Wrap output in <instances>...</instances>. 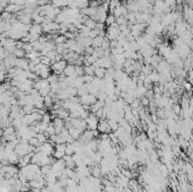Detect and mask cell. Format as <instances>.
<instances>
[{
	"label": "cell",
	"mask_w": 193,
	"mask_h": 192,
	"mask_svg": "<svg viewBox=\"0 0 193 192\" xmlns=\"http://www.w3.org/2000/svg\"><path fill=\"white\" fill-rule=\"evenodd\" d=\"M40 60H41V63H42V65H44V66H46V67H51V65H52L51 60L46 56H41Z\"/></svg>",
	"instance_id": "obj_28"
},
{
	"label": "cell",
	"mask_w": 193,
	"mask_h": 192,
	"mask_svg": "<svg viewBox=\"0 0 193 192\" xmlns=\"http://www.w3.org/2000/svg\"><path fill=\"white\" fill-rule=\"evenodd\" d=\"M54 113H56V116L60 118V119L65 120V121L69 118V112L67 111L66 109H63V107H60V109H58V110H54Z\"/></svg>",
	"instance_id": "obj_7"
},
{
	"label": "cell",
	"mask_w": 193,
	"mask_h": 192,
	"mask_svg": "<svg viewBox=\"0 0 193 192\" xmlns=\"http://www.w3.org/2000/svg\"><path fill=\"white\" fill-rule=\"evenodd\" d=\"M65 155H66V144H59V145H56L52 156L54 157L56 159H61V158H63Z\"/></svg>",
	"instance_id": "obj_2"
},
{
	"label": "cell",
	"mask_w": 193,
	"mask_h": 192,
	"mask_svg": "<svg viewBox=\"0 0 193 192\" xmlns=\"http://www.w3.org/2000/svg\"><path fill=\"white\" fill-rule=\"evenodd\" d=\"M66 41H67V39H66V36L65 35H62V34H59V35L56 36V39L53 40V42H54V44H65L66 43Z\"/></svg>",
	"instance_id": "obj_25"
},
{
	"label": "cell",
	"mask_w": 193,
	"mask_h": 192,
	"mask_svg": "<svg viewBox=\"0 0 193 192\" xmlns=\"http://www.w3.org/2000/svg\"><path fill=\"white\" fill-rule=\"evenodd\" d=\"M155 70L154 68H152L150 65H146V63H143L141 66V74H143L145 76H148V75H150L152 71Z\"/></svg>",
	"instance_id": "obj_13"
},
{
	"label": "cell",
	"mask_w": 193,
	"mask_h": 192,
	"mask_svg": "<svg viewBox=\"0 0 193 192\" xmlns=\"http://www.w3.org/2000/svg\"><path fill=\"white\" fill-rule=\"evenodd\" d=\"M82 77V80H84V83H86V84H91V80H93V78H94V76H89V75H84Z\"/></svg>",
	"instance_id": "obj_37"
},
{
	"label": "cell",
	"mask_w": 193,
	"mask_h": 192,
	"mask_svg": "<svg viewBox=\"0 0 193 192\" xmlns=\"http://www.w3.org/2000/svg\"><path fill=\"white\" fill-rule=\"evenodd\" d=\"M103 40H104V37H102V36L97 35L96 37H94V39H93V42H91V46H94V48H101L102 43H103Z\"/></svg>",
	"instance_id": "obj_15"
},
{
	"label": "cell",
	"mask_w": 193,
	"mask_h": 192,
	"mask_svg": "<svg viewBox=\"0 0 193 192\" xmlns=\"http://www.w3.org/2000/svg\"><path fill=\"white\" fill-rule=\"evenodd\" d=\"M84 25L86 26L87 28H89V30H94L95 26H96V22L94 19H91V18H88V19L84 23Z\"/></svg>",
	"instance_id": "obj_26"
},
{
	"label": "cell",
	"mask_w": 193,
	"mask_h": 192,
	"mask_svg": "<svg viewBox=\"0 0 193 192\" xmlns=\"http://www.w3.org/2000/svg\"><path fill=\"white\" fill-rule=\"evenodd\" d=\"M51 4L50 0H37V7H41V6H45Z\"/></svg>",
	"instance_id": "obj_40"
},
{
	"label": "cell",
	"mask_w": 193,
	"mask_h": 192,
	"mask_svg": "<svg viewBox=\"0 0 193 192\" xmlns=\"http://www.w3.org/2000/svg\"><path fill=\"white\" fill-rule=\"evenodd\" d=\"M23 50L25 51V53H30V51H33L32 44H30V43H24V46H23Z\"/></svg>",
	"instance_id": "obj_36"
},
{
	"label": "cell",
	"mask_w": 193,
	"mask_h": 192,
	"mask_svg": "<svg viewBox=\"0 0 193 192\" xmlns=\"http://www.w3.org/2000/svg\"><path fill=\"white\" fill-rule=\"evenodd\" d=\"M101 140H103V141H105V140H110V138H108V133H101Z\"/></svg>",
	"instance_id": "obj_41"
},
{
	"label": "cell",
	"mask_w": 193,
	"mask_h": 192,
	"mask_svg": "<svg viewBox=\"0 0 193 192\" xmlns=\"http://www.w3.org/2000/svg\"><path fill=\"white\" fill-rule=\"evenodd\" d=\"M95 30H97L98 32H101V31H105V24H104V23H99V22H97L96 26H95Z\"/></svg>",
	"instance_id": "obj_38"
},
{
	"label": "cell",
	"mask_w": 193,
	"mask_h": 192,
	"mask_svg": "<svg viewBox=\"0 0 193 192\" xmlns=\"http://www.w3.org/2000/svg\"><path fill=\"white\" fill-rule=\"evenodd\" d=\"M51 167H52L51 173H53V174L56 172H62L66 168V163H65V161L62 158L61 159H56V162L51 165Z\"/></svg>",
	"instance_id": "obj_4"
},
{
	"label": "cell",
	"mask_w": 193,
	"mask_h": 192,
	"mask_svg": "<svg viewBox=\"0 0 193 192\" xmlns=\"http://www.w3.org/2000/svg\"><path fill=\"white\" fill-rule=\"evenodd\" d=\"M75 72L77 77L84 76V67L82 66H75Z\"/></svg>",
	"instance_id": "obj_31"
},
{
	"label": "cell",
	"mask_w": 193,
	"mask_h": 192,
	"mask_svg": "<svg viewBox=\"0 0 193 192\" xmlns=\"http://www.w3.org/2000/svg\"><path fill=\"white\" fill-rule=\"evenodd\" d=\"M28 65H30V61L27 60L26 58H22V59H17L16 60V66L19 69L23 70H28Z\"/></svg>",
	"instance_id": "obj_5"
},
{
	"label": "cell",
	"mask_w": 193,
	"mask_h": 192,
	"mask_svg": "<svg viewBox=\"0 0 193 192\" xmlns=\"http://www.w3.org/2000/svg\"><path fill=\"white\" fill-rule=\"evenodd\" d=\"M28 34H37V35L43 34V32H42V25L41 24H34V23L30 24Z\"/></svg>",
	"instance_id": "obj_6"
},
{
	"label": "cell",
	"mask_w": 193,
	"mask_h": 192,
	"mask_svg": "<svg viewBox=\"0 0 193 192\" xmlns=\"http://www.w3.org/2000/svg\"><path fill=\"white\" fill-rule=\"evenodd\" d=\"M139 102H140V105L143 106V107H148V105H149V100H148L146 96H142V97H140L139 98Z\"/></svg>",
	"instance_id": "obj_33"
},
{
	"label": "cell",
	"mask_w": 193,
	"mask_h": 192,
	"mask_svg": "<svg viewBox=\"0 0 193 192\" xmlns=\"http://www.w3.org/2000/svg\"><path fill=\"white\" fill-rule=\"evenodd\" d=\"M43 104H44V107L46 110H51L52 109V105H53V100L50 95L44 96L43 97Z\"/></svg>",
	"instance_id": "obj_12"
},
{
	"label": "cell",
	"mask_w": 193,
	"mask_h": 192,
	"mask_svg": "<svg viewBox=\"0 0 193 192\" xmlns=\"http://www.w3.org/2000/svg\"><path fill=\"white\" fill-rule=\"evenodd\" d=\"M16 133V129L13 126H8L4 128V131H2V135L5 136H10V135H15Z\"/></svg>",
	"instance_id": "obj_16"
},
{
	"label": "cell",
	"mask_w": 193,
	"mask_h": 192,
	"mask_svg": "<svg viewBox=\"0 0 193 192\" xmlns=\"http://www.w3.org/2000/svg\"><path fill=\"white\" fill-rule=\"evenodd\" d=\"M63 75L66 77H77L76 72H75V66L67 65V67L63 69Z\"/></svg>",
	"instance_id": "obj_10"
},
{
	"label": "cell",
	"mask_w": 193,
	"mask_h": 192,
	"mask_svg": "<svg viewBox=\"0 0 193 192\" xmlns=\"http://www.w3.org/2000/svg\"><path fill=\"white\" fill-rule=\"evenodd\" d=\"M76 153V148L72 144H66V155H70L72 156Z\"/></svg>",
	"instance_id": "obj_20"
},
{
	"label": "cell",
	"mask_w": 193,
	"mask_h": 192,
	"mask_svg": "<svg viewBox=\"0 0 193 192\" xmlns=\"http://www.w3.org/2000/svg\"><path fill=\"white\" fill-rule=\"evenodd\" d=\"M145 96L147 97L149 101H151L152 98H154V92H152V89H147V91H146V94H145Z\"/></svg>",
	"instance_id": "obj_39"
},
{
	"label": "cell",
	"mask_w": 193,
	"mask_h": 192,
	"mask_svg": "<svg viewBox=\"0 0 193 192\" xmlns=\"http://www.w3.org/2000/svg\"><path fill=\"white\" fill-rule=\"evenodd\" d=\"M13 56L15 57L16 59H22V58H25L26 53L23 49H15L13 52Z\"/></svg>",
	"instance_id": "obj_17"
},
{
	"label": "cell",
	"mask_w": 193,
	"mask_h": 192,
	"mask_svg": "<svg viewBox=\"0 0 193 192\" xmlns=\"http://www.w3.org/2000/svg\"><path fill=\"white\" fill-rule=\"evenodd\" d=\"M148 77H149V79L151 80L152 84H158V83H159V74H158L156 70L152 71L150 75H148Z\"/></svg>",
	"instance_id": "obj_18"
},
{
	"label": "cell",
	"mask_w": 193,
	"mask_h": 192,
	"mask_svg": "<svg viewBox=\"0 0 193 192\" xmlns=\"http://www.w3.org/2000/svg\"><path fill=\"white\" fill-rule=\"evenodd\" d=\"M22 110H23V112L25 114H30V113L35 112V107H34V105H32V104H26V105L22 106Z\"/></svg>",
	"instance_id": "obj_19"
},
{
	"label": "cell",
	"mask_w": 193,
	"mask_h": 192,
	"mask_svg": "<svg viewBox=\"0 0 193 192\" xmlns=\"http://www.w3.org/2000/svg\"><path fill=\"white\" fill-rule=\"evenodd\" d=\"M68 132H69V135H70V137L73 139V140H78L79 137L81 136V133H82V131H80L79 129L73 128V127H70V128L68 129Z\"/></svg>",
	"instance_id": "obj_8"
},
{
	"label": "cell",
	"mask_w": 193,
	"mask_h": 192,
	"mask_svg": "<svg viewBox=\"0 0 193 192\" xmlns=\"http://www.w3.org/2000/svg\"><path fill=\"white\" fill-rule=\"evenodd\" d=\"M84 67V75H89V76H94V69L95 67L91 65V66H82Z\"/></svg>",
	"instance_id": "obj_21"
},
{
	"label": "cell",
	"mask_w": 193,
	"mask_h": 192,
	"mask_svg": "<svg viewBox=\"0 0 193 192\" xmlns=\"http://www.w3.org/2000/svg\"><path fill=\"white\" fill-rule=\"evenodd\" d=\"M30 192H41V189L40 188H30Z\"/></svg>",
	"instance_id": "obj_43"
},
{
	"label": "cell",
	"mask_w": 193,
	"mask_h": 192,
	"mask_svg": "<svg viewBox=\"0 0 193 192\" xmlns=\"http://www.w3.org/2000/svg\"><path fill=\"white\" fill-rule=\"evenodd\" d=\"M107 123H108V127H110V129L112 130V132H114L117 128H119V123H117V121H115V120L107 119Z\"/></svg>",
	"instance_id": "obj_22"
},
{
	"label": "cell",
	"mask_w": 193,
	"mask_h": 192,
	"mask_svg": "<svg viewBox=\"0 0 193 192\" xmlns=\"http://www.w3.org/2000/svg\"><path fill=\"white\" fill-rule=\"evenodd\" d=\"M113 23H115V17L112 15V14L107 15L106 19H105V23H104V24H105V26H107V27H108V26L112 25Z\"/></svg>",
	"instance_id": "obj_29"
},
{
	"label": "cell",
	"mask_w": 193,
	"mask_h": 192,
	"mask_svg": "<svg viewBox=\"0 0 193 192\" xmlns=\"http://www.w3.org/2000/svg\"><path fill=\"white\" fill-rule=\"evenodd\" d=\"M98 121H99V119H98L94 113L89 112L88 116L85 119V122H86V124H87V129H88V130H96Z\"/></svg>",
	"instance_id": "obj_1"
},
{
	"label": "cell",
	"mask_w": 193,
	"mask_h": 192,
	"mask_svg": "<svg viewBox=\"0 0 193 192\" xmlns=\"http://www.w3.org/2000/svg\"><path fill=\"white\" fill-rule=\"evenodd\" d=\"M11 18H13V15L9 14V13H7V11L0 13V20H2V22H9Z\"/></svg>",
	"instance_id": "obj_24"
},
{
	"label": "cell",
	"mask_w": 193,
	"mask_h": 192,
	"mask_svg": "<svg viewBox=\"0 0 193 192\" xmlns=\"http://www.w3.org/2000/svg\"><path fill=\"white\" fill-rule=\"evenodd\" d=\"M105 71L106 69L103 68V67H97L94 69V77H96L98 79H103L104 76H105Z\"/></svg>",
	"instance_id": "obj_11"
},
{
	"label": "cell",
	"mask_w": 193,
	"mask_h": 192,
	"mask_svg": "<svg viewBox=\"0 0 193 192\" xmlns=\"http://www.w3.org/2000/svg\"><path fill=\"white\" fill-rule=\"evenodd\" d=\"M23 46H24V43L22 41H16V49H23Z\"/></svg>",
	"instance_id": "obj_42"
},
{
	"label": "cell",
	"mask_w": 193,
	"mask_h": 192,
	"mask_svg": "<svg viewBox=\"0 0 193 192\" xmlns=\"http://www.w3.org/2000/svg\"><path fill=\"white\" fill-rule=\"evenodd\" d=\"M181 111H182V109H181V106H180V104H174V105L172 106V112L174 113V114H176V115H180L181 114Z\"/></svg>",
	"instance_id": "obj_32"
},
{
	"label": "cell",
	"mask_w": 193,
	"mask_h": 192,
	"mask_svg": "<svg viewBox=\"0 0 193 192\" xmlns=\"http://www.w3.org/2000/svg\"><path fill=\"white\" fill-rule=\"evenodd\" d=\"M41 121L44 122V123H50L51 121H52V119H51V115L46 112L45 114H43L42 115V119H41Z\"/></svg>",
	"instance_id": "obj_35"
},
{
	"label": "cell",
	"mask_w": 193,
	"mask_h": 192,
	"mask_svg": "<svg viewBox=\"0 0 193 192\" xmlns=\"http://www.w3.org/2000/svg\"><path fill=\"white\" fill-rule=\"evenodd\" d=\"M33 155V153H30V154H27V155H24V156L19 157V162H18V165L20 167H24L26 165H28L30 163V157Z\"/></svg>",
	"instance_id": "obj_9"
},
{
	"label": "cell",
	"mask_w": 193,
	"mask_h": 192,
	"mask_svg": "<svg viewBox=\"0 0 193 192\" xmlns=\"http://www.w3.org/2000/svg\"><path fill=\"white\" fill-rule=\"evenodd\" d=\"M51 170H52L51 165H44V166L40 167V171H41V173H42V175H43V176H45V175H48V174H50Z\"/></svg>",
	"instance_id": "obj_27"
},
{
	"label": "cell",
	"mask_w": 193,
	"mask_h": 192,
	"mask_svg": "<svg viewBox=\"0 0 193 192\" xmlns=\"http://www.w3.org/2000/svg\"><path fill=\"white\" fill-rule=\"evenodd\" d=\"M42 156H43L42 153H33V155L30 157V163L32 164H39Z\"/></svg>",
	"instance_id": "obj_14"
},
{
	"label": "cell",
	"mask_w": 193,
	"mask_h": 192,
	"mask_svg": "<svg viewBox=\"0 0 193 192\" xmlns=\"http://www.w3.org/2000/svg\"><path fill=\"white\" fill-rule=\"evenodd\" d=\"M36 139L41 142V144H43V142H46L48 141V139H49V137L46 136L44 132H39V133H36Z\"/></svg>",
	"instance_id": "obj_23"
},
{
	"label": "cell",
	"mask_w": 193,
	"mask_h": 192,
	"mask_svg": "<svg viewBox=\"0 0 193 192\" xmlns=\"http://www.w3.org/2000/svg\"><path fill=\"white\" fill-rule=\"evenodd\" d=\"M28 144H30V146H33L34 148H36V147H39L41 145V142L36 139V137H33V138H30V139H28Z\"/></svg>",
	"instance_id": "obj_30"
},
{
	"label": "cell",
	"mask_w": 193,
	"mask_h": 192,
	"mask_svg": "<svg viewBox=\"0 0 193 192\" xmlns=\"http://www.w3.org/2000/svg\"><path fill=\"white\" fill-rule=\"evenodd\" d=\"M49 93H50V86H49V87H44V88H41L40 91H39V94H40L42 97H44V96H48V95H49Z\"/></svg>",
	"instance_id": "obj_34"
},
{
	"label": "cell",
	"mask_w": 193,
	"mask_h": 192,
	"mask_svg": "<svg viewBox=\"0 0 193 192\" xmlns=\"http://www.w3.org/2000/svg\"><path fill=\"white\" fill-rule=\"evenodd\" d=\"M96 130L98 132H101V133H110L112 132V130L110 129V127H108V123H107V120L106 119H99V121L97 123V128Z\"/></svg>",
	"instance_id": "obj_3"
}]
</instances>
